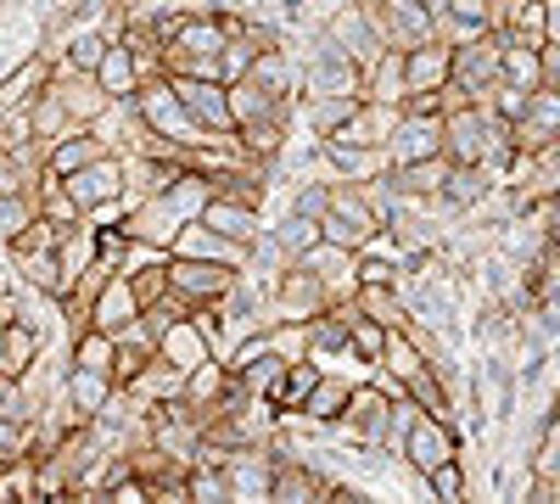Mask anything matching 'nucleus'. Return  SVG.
Here are the masks:
<instances>
[{
	"mask_svg": "<svg viewBox=\"0 0 560 504\" xmlns=\"http://www.w3.org/2000/svg\"><path fill=\"white\" fill-rule=\"evenodd\" d=\"M348 387H353V382H337L331 371H319V382L308 387V398H303L298 409H287V415H298V421H314V426H337L342 403H348Z\"/></svg>",
	"mask_w": 560,
	"mask_h": 504,
	"instance_id": "obj_21",
	"label": "nucleus"
},
{
	"mask_svg": "<svg viewBox=\"0 0 560 504\" xmlns=\"http://www.w3.org/2000/svg\"><path fill=\"white\" fill-rule=\"evenodd\" d=\"M353 314L364 319H376V326H404V297H398V281L387 286H353Z\"/></svg>",
	"mask_w": 560,
	"mask_h": 504,
	"instance_id": "obj_25",
	"label": "nucleus"
},
{
	"mask_svg": "<svg viewBox=\"0 0 560 504\" xmlns=\"http://www.w3.org/2000/svg\"><path fill=\"white\" fill-rule=\"evenodd\" d=\"M113 376L107 371H84V364H68V376H62V387H57V398H62V409H73V421H96L102 409L113 403Z\"/></svg>",
	"mask_w": 560,
	"mask_h": 504,
	"instance_id": "obj_13",
	"label": "nucleus"
},
{
	"mask_svg": "<svg viewBox=\"0 0 560 504\" xmlns=\"http://www.w3.org/2000/svg\"><path fill=\"white\" fill-rule=\"evenodd\" d=\"M39 348H45V331H34L28 319L0 326V364H7V376H23L28 364H39Z\"/></svg>",
	"mask_w": 560,
	"mask_h": 504,
	"instance_id": "obj_22",
	"label": "nucleus"
},
{
	"mask_svg": "<svg viewBox=\"0 0 560 504\" xmlns=\"http://www.w3.org/2000/svg\"><path fill=\"white\" fill-rule=\"evenodd\" d=\"M319 163L337 174V186H359V179H376L387 168L382 146H342V141H319Z\"/></svg>",
	"mask_w": 560,
	"mask_h": 504,
	"instance_id": "obj_18",
	"label": "nucleus"
},
{
	"mask_svg": "<svg viewBox=\"0 0 560 504\" xmlns=\"http://www.w3.org/2000/svg\"><path fill=\"white\" fill-rule=\"evenodd\" d=\"M247 79H253V84H264L269 96L292 102V90H298V62H292V45H269V51H258V57L247 62Z\"/></svg>",
	"mask_w": 560,
	"mask_h": 504,
	"instance_id": "obj_20",
	"label": "nucleus"
},
{
	"mask_svg": "<svg viewBox=\"0 0 560 504\" xmlns=\"http://www.w3.org/2000/svg\"><path fill=\"white\" fill-rule=\"evenodd\" d=\"M420 488H427V499H465V466H459V454L454 460H443V466H432L427 477H420Z\"/></svg>",
	"mask_w": 560,
	"mask_h": 504,
	"instance_id": "obj_29",
	"label": "nucleus"
},
{
	"mask_svg": "<svg viewBox=\"0 0 560 504\" xmlns=\"http://www.w3.org/2000/svg\"><path fill=\"white\" fill-rule=\"evenodd\" d=\"M51 90H57L68 124H96L113 107V96L96 84V73H79V68H62V62H51Z\"/></svg>",
	"mask_w": 560,
	"mask_h": 504,
	"instance_id": "obj_10",
	"label": "nucleus"
},
{
	"mask_svg": "<svg viewBox=\"0 0 560 504\" xmlns=\"http://www.w3.org/2000/svg\"><path fill=\"white\" fill-rule=\"evenodd\" d=\"M163 274H168V292L185 297V303H219L230 286H236V263H213V258H179L168 253L163 258Z\"/></svg>",
	"mask_w": 560,
	"mask_h": 504,
	"instance_id": "obj_3",
	"label": "nucleus"
},
{
	"mask_svg": "<svg viewBox=\"0 0 560 504\" xmlns=\"http://www.w3.org/2000/svg\"><path fill=\"white\" fill-rule=\"evenodd\" d=\"M325 191H331V186H319V179H314V186H303V191H298V202H292V208H298V213H308V219H319Z\"/></svg>",
	"mask_w": 560,
	"mask_h": 504,
	"instance_id": "obj_32",
	"label": "nucleus"
},
{
	"mask_svg": "<svg viewBox=\"0 0 560 504\" xmlns=\"http://www.w3.org/2000/svg\"><path fill=\"white\" fill-rule=\"evenodd\" d=\"M129 113L140 118V129H147V134H158V141H168V146H179V152H191V146L208 141V134H202L191 118H185V107L174 102V90H168L163 73L135 90V96H129Z\"/></svg>",
	"mask_w": 560,
	"mask_h": 504,
	"instance_id": "obj_1",
	"label": "nucleus"
},
{
	"mask_svg": "<svg viewBox=\"0 0 560 504\" xmlns=\"http://www.w3.org/2000/svg\"><path fill=\"white\" fill-rule=\"evenodd\" d=\"M90 242H96V263H107V269H124V263L135 258V242L118 231V224H102V231H90Z\"/></svg>",
	"mask_w": 560,
	"mask_h": 504,
	"instance_id": "obj_30",
	"label": "nucleus"
},
{
	"mask_svg": "<svg viewBox=\"0 0 560 504\" xmlns=\"http://www.w3.org/2000/svg\"><path fill=\"white\" fill-rule=\"evenodd\" d=\"M387 163H420V157H443V113H398L387 129Z\"/></svg>",
	"mask_w": 560,
	"mask_h": 504,
	"instance_id": "obj_8",
	"label": "nucleus"
},
{
	"mask_svg": "<svg viewBox=\"0 0 560 504\" xmlns=\"http://www.w3.org/2000/svg\"><path fill=\"white\" fill-rule=\"evenodd\" d=\"M163 79H168V90H174V102L185 107V118H191L202 134H236L219 79H202V73H163Z\"/></svg>",
	"mask_w": 560,
	"mask_h": 504,
	"instance_id": "obj_4",
	"label": "nucleus"
},
{
	"mask_svg": "<svg viewBox=\"0 0 560 504\" xmlns=\"http://www.w3.org/2000/svg\"><path fill=\"white\" fill-rule=\"evenodd\" d=\"M499 45H504L499 28H482V34H471V39H459V45H454V68H448V79H454L471 102H482V96H488V84L499 79Z\"/></svg>",
	"mask_w": 560,
	"mask_h": 504,
	"instance_id": "obj_7",
	"label": "nucleus"
},
{
	"mask_svg": "<svg viewBox=\"0 0 560 504\" xmlns=\"http://www.w3.org/2000/svg\"><path fill=\"white\" fill-rule=\"evenodd\" d=\"M224 102H230V124H236V129H242V124H258V118H292V102L269 96V90L253 84L247 73L224 84Z\"/></svg>",
	"mask_w": 560,
	"mask_h": 504,
	"instance_id": "obj_16",
	"label": "nucleus"
},
{
	"mask_svg": "<svg viewBox=\"0 0 560 504\" xmlns=\"http://www.w3.org/2000/svg\"><path fill=\"white\" fill-rule=\"evenodd\" d=\"M102 152H113V146H107V141H102V134L90 129V124H79V129H62L57 141L45 146V163H39V168L51 174V179H62V174L84 168V163H96Z\"/></svg>",
	"mask_w": 560,
	"mask_h": 504,
	"instance_id": "obj_14",
	"label": "nucleus"
},
{
	"mask_svg": "<svg viewBox=\"0 0 560 504\" xmlns=\"http://www.w3.org/2000/svg\"><path fill=\"white\" fill-rule=\"evenodd\" d=\"M454 454H459V432H454L448 421H438V415H415V421L404 426V437H398V460H404L415 477H427L432 466L454 460Z\"/></svg>",
	"mask_w": 560,
	"mask_h": 504,
	"instance_id": "obj_5",
	"label": "nucleus"
},
{
	"mask_svg": "<svg viewBox=\"0 0 560 504\" xmlns=\"http://www.w3.org/2000/svg\"><path fill=\"white\" fill-rule=\"evenodd\" d=\"M325 39H331L337 51H348L359 68H370V62L382 57V39H376V28L364 23V12H359V7H342L331 23H325Z\"/></svg>",
	"mask_w": 560,
	"mask_h": 504,
	"instance_id": "obj_17",
	"label": "nucleus"
},
{
	"mask_svg": "<svg viewBox=\"0 0 560 504\" xmlns=\"http://www.w3.org/2000/svg\"><path fill=\"white\" fill-rule=\"evenodd\" d=\"M269 236H275V247H280V253H287V258H298L303 247H314V242H319V224H314L308 213H298V208H287V219H280V224H275V231H269Z\"/></svg>",
	"mask_w": 560,
	"mask_h": 504,
	"instance_id": "obj_27",
	"label": "nucleus"
},
{
	"mask_svg": "<svg viewBox=\"0 0 560 504\" xmlns=\"http://www.w3.org/2000/svg\"><path fill=\"white\" fill-rule=\"evenodd\" d=\"M28 219H34V191H12V197H0V242L18 236Z\"/></svg>",
	"mask_w": 560,
	"mask_h": 504,
	"instance_id": "obj_31",
	"label": "nucleus"
},
{
	"mask_svg": "<svg viewBox=\"0 0 560 504\" xmlns=\"http://www.w3.org/2000/svg\"><path fill=\"white\" fill-rule=\"evenodd\" d=\"M359 102L364 96H303V118H308V129L319 134V141H331V134L359 113Z\"/></svg>",
	"mask_w": 560,
	"mask_h": 504,
	"instance_id": "obj_23",
	"label": "nucleus"
},
{
	"mask_svg": "<svg viewBox=\"0 0 560 504\" xmlns=\"http://www.w3.org/2000/svg\"><path fill=\"white\" fill-rule=\"evenodd\" d=\"M84 314H90V326L107 331V337H118V331H129V326H135V319H140V297L129 292L124 269H107V281H102L96 292H90Z\"/></svg>",
	"mask_w": 560,
	"mask_h": 504,
	"instance_id": "obj_11",
	"label": "nucleus"
},
{
	"mask_svg": "<svg viewBox=\"0 0 560 504\" xmlns=\"http://www.w3.org/2000/svg\"><path fill=\"white\" fill-rule=\"evenodd\" d=\"M387 331H393V326H376V319H364V314H348V359L376 364L382 348H387Z\"/></svg>",
	"mask_w": 560,
	"mask_h": 504,
	"instance_id": "obj_26",
	"label": "nucleus"
},
{
	"mask_svg": "<svg viewBox=\"0 0 560 504\" xmlns=\"http://www.w3.org/2000/svg\"><path fill=\"white\" fill-rule=\"evenodd\" d=\"M73 364H84V371H107L113 376V337L96 331V326H84L73 337Z\"/></svg>",
	"mask_w": 560,
	"mask_h": 504,
	"instance_id": "obj_28",
	"label": "nucleus"
},
{
	"mask_svg": "<svg viewBox=\"0 0 560 504\" xmlns=\"http://www.w3.org/2000/svg\"><path fill=\"white\" fill-rule=\"evenodd\" d=\"M398 62H404V96L409 90H443L448 68H454V45L427 34V39H415L409 51H398Z\"/></svg>",
	"mask_w": 560,
	"mask_h": 504,
	"instance_id": "obj_12",
	"label": "nucleus"
},
{
	"mask_svg": "<svg viewBox=\"0 0 560 504\" xmlns=\"http://www.w3.org/2000/svg\"><path fill=\"white\" fill-rule=\"evenodd\" d=\"M62 191L73 197V208H79L84 219L102 213V208H113V202L124 197V163H118V152H102L96 163L62 174Z\"/></svg>",
	"mask_w": 560,
	"mask_h": 504,
	"instance_id": "obj_6",
	"label": "nucleus"
},
{
	"mask_svg": "<svg viewBox=\"0 0 560 504\" xmlns=\"http://www.w3.org/2000/svg\"><path fill=\"white\" fill-rule=\"evenodd\" d=\"M96 84L107 90L113 102H129L135 90H140V73H135V62H129V51H124L118 39L107 45V51H102V62H96Z\"/></svg>",
	"mask_w": 560,
	"mask_h": 504,
	"instance_id": "obj_24",
	"label": "nucleus"
},
{
	"mask_svg": "<svg viewBox=\"0 0 560 504\" xmlns=\"http://www.w3.org/2000/svg\"><path fill=\"white\" fill-rule=\"evenodd\" d=\"M185 219H174V208L163 197H129V208L118 213V231L135 242V247H147V253H168L174 231H179Z\"/></svg>",
	"mask_w": 560,
	"mask_h": 504,
	"instance_id": "obj_9",
	"label": "nucleus"
},
{
	"mask_svg": "<svg viewBox=\"0 0 560 504\" xmlns=\"http://www.w3.org/2000/svg\"><path fill=\"white\" fill-rule=\"evenodd\" d=\"M168 253H179V258H213V263H236V269H247V247L224 242L219 231H208V224H197V219H185V224H179L174 242H168Z\"/></svg>",
	"mask_w": 560,
	"mask_h": 504,
	"instance_id": "obj_15",
	"label": "nucleus"
},
{
	"mask_svg": "<svg viewBox=\"0 0 560 504\" xmlns=\"http://www.w3.org/2000/svg\"><path fill=\"white\" fill-rule=\"evenodd\" d=\"M359 79H364V68L348 51H337V45L325 39V28H319L308 39L303 62H298V90L303 96H359Z\"/></svg>",
	"mask_w": 560,
	"mask_h": 504,
	"instance_id": "obj_2",
	"label": "nucleus"
},
{
	"mask_svg": "<svg viewBox=\"0 0 560 504\" xmlns=\"http://www.w3.org/2000/svg\"><path fill=\"white\" fill-rule=\"evenodd\" d=\"M197 224H208V231H219L224 242H236V247H253V236H258V208L230 202V197H208L202 213H197Z\"/></svg>",
	"mask_w": 560,
	"mask_h": 504,
	"instance_id": "obj_19",
	"label": "nucleus"
}]
</instances>
